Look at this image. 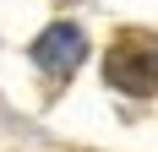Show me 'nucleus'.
Segmentation results:
<instances>
[{
	"instance_id": "obj_1",
	"label": "nucleus",
	"mask_w": 158,
	"mask_h": 152,
	"mask_svg": "<svg viewBox=\"0 0 158 152\" xmlns=\"http://www.w3.org/2000/svg\"><path fill=\"white\" fill-rule=\"evenodd\" d=\"M104 82L126 98H153L158 92V38L147 33H120L104 54Z\"/></svg>"
},
{
	"instance_id": "obj_2",
	"label": "nucleus",
	"mask_w": 158,
	"mask_h": 152,
	"mask_svg": "<svg viewBox=\"0 0 158 152\" xmlns=\"http://www.w3.org/2000/svg\"><path fill=\"white\" fill-rule=\"evenodd\" d=\"M82 54H87V33H82L77 22H49V27L33 38V65L44 76H55V82L77 71Z\"/></svg>"
}]
</instances>
